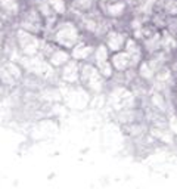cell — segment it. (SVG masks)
<instances>
[{
	"label": "cell",
	"instance_id": "6da1fadb",
	"mask_svg": "<svg viewBox=\"0 0 177 189\" xmlns=\"http://www.w3.org/2000/svg\"><path fill=\"white\" fill-rule=\"evenodd\" d=\"M3 28H5V18H3L2 13H0V34L3 33Z\"/></svg>",
	"mask_w": 177,
	"mask_h": 189
}]
</instances>
